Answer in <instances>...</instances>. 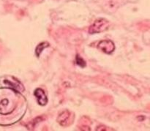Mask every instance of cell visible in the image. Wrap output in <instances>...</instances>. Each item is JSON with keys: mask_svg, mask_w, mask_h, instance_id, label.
Wrapping results in <instances>:
<instances>
[{"mask_svg": "<svg viewBox=\"0 0 150 131\" xmlns=\"http://www.w3.org/2000/svg\"><path fill=\"white\" fill-rule=\"evenodd\" d=\"M17 91L0 89V115H9L15 111L16 102L20 100Z\"/></svg>", "mask_w": 150, "mask_h": 131, "instance_id": "obj_1", "label": "cell"}, {"mask_svg": "<svg viewBox=\"0 0 150 131\" xmlns=\"http://www.w3.org/2000/svg\"><path fill=\"white\" fill-rule=\"evenodd\" d=\"M109 26V22L105 18H99L95 21L93 24L89 27V32L90 34L100 33L107 30Z\"/></svg>", "mask_w": 150, "mask_h": 131, "instance_id": "obj_2", "label": "cell"}, {"mask_svg": "<svg viewBox=\"0 0 150 131\" xmlns=\"http://www.w3.org/2000/svg\"><path fill=\"white\" fill-rule=\"evenodd\" d=\"M98 48L103 52L109 54L115 50V45L111 40H101L98 44Z\"/></svg>", "mask_w": 150, "mask_h": 131, "instance_id": "obj_3", "label": "cell"}, {"mask_svg": "<svg viewBox=\"0 0 150 131\" xmlns=\"http://www.w3.org/2000/svg\"><path fill=\"white\" fill-rule=\"evenodd\" d=\"M35 96L36 97L37 100H38V103L40 106H45L48 103V99H47L46 95L45 94L43 89L38 88V89H35Z\"/></svg>", "mask_w": 150, "mask_h": 131, "instance_id": "obj_4", "label": "cell"}, {"mask_svg": "<svg viewBox=\"0 0 150 131\" xmlns=\"http://www.w3.org/2000/svg\"><path fill=\"white\" fill-rule=\"evenodd\" d=\"M70 113L68 111H64L59 115L58 118H57V122L62 126H66L67 125V121L70 119Z\"/></svg>", "mask_w": 150, "mask_h": 131, "instance_id": "obj_5", "label": "cell"}, {"mask_svg": "<svg viewBox=\"0 0 150 131\" xmlns=\"http://www.w3.org/2000/svg\"><path fill=\"white\" fill-rule=\"evenodd\" d=\"M48 45H49V44H48V42H42V43H40V45H38V46L36 48L37 56H38V57H40V55L42 50H43L45 48H46V47H48Z\"/></svg>", "mask_w": 150, "mask_h": 131, "instance_id": "obj_6", "label": "cell"}, {"mask_svg": "<svg viewBox=\"0 0 150 131\" xmlns=\"http://www.w3.org/2000/svg\"><path fill=\"white\" fill-rule=\"evenodd\" d=\"M76 62L78 65H79L80 67H85L86 66V62L80 57V56L77 55L76 56Z\"/></svg>", "mask_w": 150, "mask_h": 131, "instance_id": "obj_7", "label": "cell"}]
</instances>
